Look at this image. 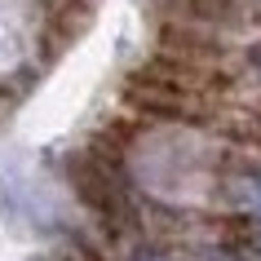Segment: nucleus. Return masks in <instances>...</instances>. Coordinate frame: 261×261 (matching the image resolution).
Instances as JSON below:
<instances>
[{"mask_svg":"<svg viewBox=\"0 0 261 261\" xmlns=\"http://www.w3.org/2000/svg\"><path fill=\"white\" fill-rule=\"evenodd\" d=\"M133 261H160V257H151V252H138V257H133Z\"/></svg>","mask_w":261,"mask_h":261,"instance_id":"3","label":"nucleus"},{"mask_svg":"<svg viewBox=\"0 0 261 261\" xmlns=\"http://www.w3.org/2000/svg\"><path fill=\"white\" fill-rule=\"evenodd\" d=\"M230 199L239 208H248V213H257V217H261V168H257V173H244V177L234 181Z\"/></svg>","mask_w":261,"mask_h":261,"instance_id":"1","label":"nucleus"},{"mask_svg":"<svg viewBox=\"0 0 261 261\" xmlns=\"http://www.w3.org/2000/svg\"><path fill=\"white\" fill-rule=\"evenodd\" d=\"M252 244H257V248H261V217H257V221H252Z\"/></svg>","mask_w":261,"mask_h":261,"instance_id":"2","label":"nucleus"}]
</instances>
